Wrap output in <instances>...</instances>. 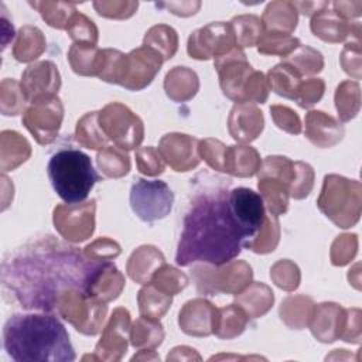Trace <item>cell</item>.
<instances>
[{"label":"cell","instance_id":"cell-1","mask_svg":"<svg viewBox=\"0 0 362 362\" xmlns=\"http://www.w3.org/2000/svg\"><path fill=\"white\" fill-rule=\"evenodd\" d=\"M246 238L230 215L228 192L205 197L191 206L184 221L177 263L201 260L221 266L240 253Z\"/></svg>","mask_w":362,"mask_h":362},{"label":"cell","instance_id":"cell-2","mask_svg":"<svg viewBox=\"0 0 362 362\" xmlns=\"http://www.w3.org/2000/svg\"><path fill=\"white\" fill-rule=\"evenodd\" d=\"M3 345L17 362H71L75 351L65 327L57 317L16 314L3 328Z\"/></svg>","mask_w":362,"mask_h":362},{"label":"cell","instance_id":"cell-3","mask_svg":"<svg viewBox=\"0 0 362 362\" xmlns=\"http://www.w3.org/2000/svg\"><path fill=\"white\" fill-rule=\"evenodd\" d=\"M47 170L55 192L69 205L83 202L99 181L90 157L75 148L59 150L52 154Z\"/></svg>","mask_w":362,"mask_h":362},{"label":"cell","instance_id":"cell-4","mask_svg":"<svg viewBox=\"0 0 362 362\" xmlns=\"http://www.w3.org/2000/svg\"><path fill=\"white\" fill-rule=\"evenodd\" d=\"M228 206L232 218L245 235L247 246L249 240L256 238L266 222L263 198L250 188L239 187L228 192Z\"/></svg>","mask_w":362,"mask_h":362},{"label":"cell","instance_id":"cell-5","mask_svg":"<svg viewBox=\"0 0 362 362\" xmlns=\"http://www.w3.org/2000/svg\"><path fill=\"white\" fill-rule=\"evenodd\" d=\"M130 204L140 219L153 222L171 211L173 192L163 181L137 180L132 185Z\"/></svg>","mask_w":362,"mask_h":362}]
</instances>
